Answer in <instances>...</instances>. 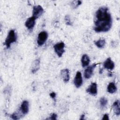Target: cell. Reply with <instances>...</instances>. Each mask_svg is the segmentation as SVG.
Segmentation results:
<instances>
[{
  "instance_id": "obj_9",
  "label": "cell",
  "mask_w": 120,
  "mask_h": 120,
  "mask_svg": "<svg viewBox=\"0 0 120 120\" xmlns=\"http://www.w3.org/2000/svg\"><path fill=\"white\" fill-rule=\"evenodd\" d=\"M29 110V104L27 100H24L21 104L20 111L23 115L27 114Z\"/></svg>"
},
{
  "instance_id": "obj_14",
  "label": "cell",
  "mask_w": 120,
  "mask_h": 120,
  "mask_svg": "<svg viewBox=\"0 0 120 120\" xmlns=\"http://www.w3.org/2000/svg\"><path fill=\"white\" fill-rule=\"evenodd\" d=\"M120 101L119 100H116L112 105V108L114 113L119 116L120 114Z\"/></svg>"
},
{
  "instance_id": "obj_4",
  "label": "cell",
  "mask_w": 120,
  "mask_h": 120,
  "mask_svg": "<svg viewBox=\"0 0 120 120\" xmlns=\"http://www.w3.org/2000/svg\"><path fill=\"white\" fill-rule=\"evenodd\" d=\"M48 38V33L45 31H43L40 32L38 37L37 44L39 46H42L46 41Z\"/></svg>"
},
{
  "instance_id": "obj_13",
  "label": "cell",
  "mask_w": 120,
  "mask_h": 120,
  "mask_svg": "<svg viewBox=\"0 0 120 120\" xmlns=\"http://www.w3.org/2000/svg\"><path fill=\"white\" fill-rule=\"evenodd\" d=\"M40 67V60L39 59L35 60L31 65V71L33 74L35 73L38 70Z\"/></svg>"
},
{
  "instance_id": "obj_20",
  "label": "cell",
  "mask_w": 120,
  "mask_h": 120,
  "mask_svg": "<svg viewBox=\"0 0 120 120\" xmlns=\"http://www.w3.org/2000/svg\"><path fill=\"white\" fill-rule=\"evenodd\" d=\"M20 114L17 112H15L11 115V118L13 120H18L20 118Z\"/></svg>"
},
{
  "instance_id": "obj_16",
  "label": "cell",
  "mask_w": 120,
  "mask_h": 120,
  "mask_svg": "<svg viewBox=\"0 0 120 120\" xmlns=\"http://www.w3.org/2000/svg\"><path fill=\"white\" fill-rule=\"evenodd\" d=\"M117 87L115 84L113 82L109 83L107 86V91L110 93L112 94L115 93L117 91Z\"/></svg>"
},
{
  "instance_id": "obj_24",
  "label": "cell",
  "mask_w": 120,
  "mask_h": 120,
  "mask_svg": "<svg viewBox=\"0 0 120 120\" xmlns=\"http://www.w3.org/2000/svg\"><path fill=\"white\" fill-rule=\"evenodd\" d=\"M109 115L108 114H105L104 115L103 117L102 118L103 120H109Z\"/></svg>"
},
{
  "instance_id": "obj_5",
  "label": "cell",
  "mask_w": 120,
  "mask_h": 120,
  "mask_svg": "<svg viewBox=\"0 0 120 120\" xmlns=\"http://www.w3.org/2000/svg\"><path fill=\"white\" fill-rule=\"evenodd\" d=\"M43 12L44 9L41 6H35L33 8L32 16L34 17L36 19H37L43 14Z\"/></svg>"
},
{
  "instance_id": "obj_8",
  "label": "cell",
  "mask_w": 120,
  "mask_h": 120,
  "mask_svg": "<svg viewBox=\"0 0 120 120\" xmlns=\"http://www.w3.org/2000/svg\"><path fill=\"white\" fill-rule=\"evenodd\" d=\"M82 82H83V80H82L81 73L79 71H78L76 73L75 76L74 80V84L76 88H78L82 85Z\"/></svg>"
},
{
  "instance_id": "obj_10",
  "label": "cell",
  "mask_w": 120,
  "mask_h": 120,
  "mask_svg": "<svg viewBox=\"0 0 120 120\" xmlns=\"http://www.w3.org/2000/svg\"><path fill=\"white\" fill-rule=\"evenodd\" d=\"M36 20V19L33 16H31L27 19V20L25 22V25L28 30H31L33 29L35 24Z\"/></svg>"
},
{
  "instance_id": "obj_18",
  "label": "cell",
  "mask_w": 120,
  "mask_h": 120,
  "mask_svg": "<svg viewBox=\"0 0 120 120\" xmlns=\"http://www.w3.org/2000/svg\"><path fill=\"white\" fill-rule=\"evenodd\" d=\"M107 99L105 97H101L99 100V103L100 107L102 109H105L107 104Z\"/></svg>"
},
{
  "instance_id": "obj_23",
  "label": "cell",
  "mask_w": 120,
  "mask_h": 120,
  "mask_svg": "<svg viewBox=\"0 0 120 120\" xmlns=\"http://www.w3.org/2000/svg\"><path fill=\"white\" fill-rule=\"evenodd\" d=\"M50 97H51L52 99H53L54 100V101L56 102V99H55V98H56V93H55V92H51V93H50Z\"/></svg>"
},
{
  "instance_id": "obj_3",
  "label": "cell",
  "mask_w": 120,
  "mask_h": 120,
  "mask_svg": "<svg viewBox=\"0 0 120 120\" xmlns=\"http://www.w3.org/2000/svg\"><path fill=\"white\" fill-rule=\"evenodd\" d=\"M64 47L65 44L62 42L58 43L54 45L53 48L54 51L59 57H61L62 56L63 53L65 52Z\"/></svg>"
},
{
  "instance_id": "obj_21",
  "label": "cell",
  "mask_w": 120,
  "mask_h": 120,
  "mask_svg": "<svg viewBox=\"0 0 120 120\" xmlns=\"http://www.w3.org/2000/svg\"><path fill=\"white\" fill-rule=\"evenodd\" d=\"M65 20L66 23V24L68 25H72V23L70 21V16L68 15H67L65 17Z\"/></svg>"
},
{
  "instance_id": "obj_6",
  "label": "cell",
  "mask_w": 120,
  "mask_h": 120,
  "mask_svg": "<svg viewBox=\"0 0 120 120\" xmlns=\"http://www.w3.org/2000/svg\"><path fill=\"white\" fill-rule=\"evenodd\" d=\"M97 64H93L92 65L88 67L85 69L84 72V76L86 79H89L91 77L92 75H93V70L95 67H96V66L97 65Z\"/></svg>"
},
{
  "instance_id": "obj_12",
  "label": "cell",
  "mask_w": 120,
  "mask_h": 120,
  "mask_svg": "<svg viewBox=\"0 0 120 120\" xmlns=\"http://www.w3.org/2000/svg\"><path fill=\"white\" fill-rule=\"evenodd\" d=\"M104 67L107 69L112 70L114 68V63L110 58H108L104 62Z\"/></svg>"
},
{
  "instance_id": "obj_2",
  "label": "cell",
  "mask_w": 120,
  "mask_h": 120,
  "mask_svg": "<svg viewBox=\"0 0 120 120\" xmlns=\"http://www.w3.org/2000/svg\"><path fill=\"white\" fill-rule=\"evenodd\" d=\"M17 36L14 30H11L6 38L4 45L6 46L7 48H9L10 47V45L14 42H15L17 40Z\"/></svg>"
},
{
  "instance_id": "obj_19",
  "label": "cell",
  "mask_w": 120,
  "mask_h": 120,
  "mask_svg": "<svg viewBox=\"0 0 120 120\" xmlns=\"http://www.w3.org/2000/svg\"><path fill=\"white\" fill-rule=\"evenodd\" d=\"M81 4H82V1L80 0H77V1L74 0V1H73L71 3L72 6L74 8H77Z\"/></svg>"
},
{
  "instance_id": "obj_25",
  "label": "cell",
  "mask_w": 120,
  "mask_h": 120,
  "mask_svg": "<svg viewBox=\"0 0 120 120\" xmlns=\"http://www.w3.org/2000/svg\"><path fill=\"white\" fill-rule=\"evenodd\" d=\"M84 114L82 115L81 117V118L80 119V120H83V119H84Z\"/></svg>"
},
{
  "instance_id": "obj_17",
  "label": "cell",
  "mask_w": 120,
  "mask_h": 120,
  "mask_svg": "<svg viewBox=\"0 0 120 120\" xmlns=\"http://www.w3.org/2000/svg\"><path fill=\"white\" fill-rule=\"evenodd\" d=\"M95 45L99 48H103L105 45V40L104 39H99L97 41H94Z\"/></svg>"
},
{
  "instance_id": "obj_22",
  "label": "cell",
  "mask_w": 120,
  "mask_h": 120,
  "mask_svg": "<svg viewBox=\"0 0 120 120\" xmlns=\"http://www.w3.org/2000/svg\"><path fill=\"white\" fill-rule=\"evenodd\" d=\"M57 115L54 113H52L51 116L50 117L47 119H50V120H57Z\"/></svg>"
},
{
  "instance_id": "obj_15",
  "label": "cell",
  "mask_w": 120,
  "mask_h": 120,
  "mask_svg": "<svg viewBox=\"0 0 120 120\" xmlns=\"http://www.w3.org/2000/svg\"><path fill=\"white\" fill-rule=\"evenodd\" d=\"M90 60L89 56L86 54H83L82 56V57L81 59V63H82V67L84 68L85 67L88 66L90 63Z\"/></svg>"
},
{
  "instance_id": "obj_11",
  "label": "cell",
  "mask_w": 120,
  "mask_h": 120,
  "mask_svg": "<svg viewBox=\"0 0 120 120\" xmlns=\"http://www.w3.org/2000/svg\"><path fill=\"white\" fill-rule=\"evenodd\" d=\"M60 75L62 77L63 81L67 83L69 80V71L68 68H65L61 70Z\"/></svg>"
},
{
  "instance_id": "obj_1",
  "label": "cell",
  "mask_w": 120,
  "mask_h": 120,
  "mask_svg": "<svg viewBox=\"0 0 120 120\" xmlns=\"http://www.w3.org/2000/svg\"><path fill=\"white\" fill-rule=\"evenodd\" d=\"M112 23V18L107 7L99 8L95 13L94 28L96 32H107L109 30Z\"/></svg>"
},
{
  "instance_id": "obj_7",
  "label": "cell",
  "mask_w": 120,
  "mask_h": 120,
  "mask_svg": "<svg viewBox=\"0 0 120 120\" xmlns=\"http://www.w3.org/2000/svg\"><path fill=\"white\" fill-rule=\"evenodd\" d=\"M87 93L92 96H96L98 93L97 84L96 82H92L86 90Z\"/></svg>"
}]
</instances>
